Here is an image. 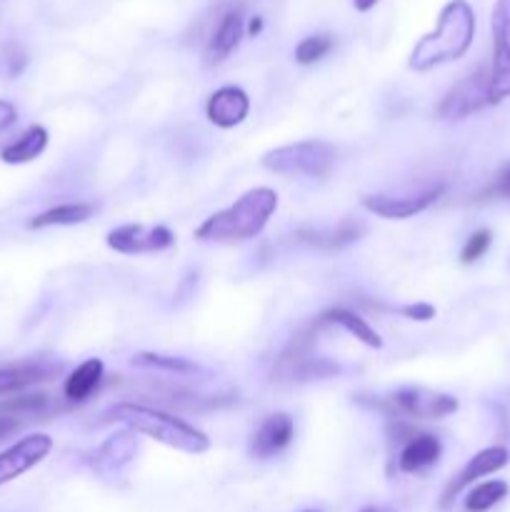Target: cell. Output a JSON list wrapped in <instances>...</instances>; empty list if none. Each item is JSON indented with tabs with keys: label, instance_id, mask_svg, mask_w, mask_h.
Masks as SVG:
<instances>
[{
	"label": "cell",
	"instance_id": "cell-7",
	"mask_svg": "<svg viewBox=\"0 0 510 512\" xmlns=\"http://www.w3.org/2000/svg\"><path fill=\"white\" fill-rule=\"evenodd\" d=\"M493 28V68H490V105L510 98V0H498L490 15Z\"/></svg>",
	"mask_w": 510,
	"mask_h": 512
},
{
	"label": "cell",
	"instance_id": "cell-21",
	"mask_svg": "<svg viewBox=\"0 0 510 512\" xmlns=\"http://www.w3.org/2000/svg\"><path fill=\"white\" fill-rule=\"evenodd\" d=\"M45 148H48V130L43 125H30L20 138H15L13 143L0 150V160L8 165L33 163L35 158L43 155Z\"/></svg>",
	"mask_w": 510,
	"mask_h": 512
},
{
	"label": "cell",
	"instance_id": "cell-1",
	"mask_svg": "<svg viewBox=\"0 0 510 512\" xmlns=\"http://www.w3.org/2000/svg\"><path fill=\"white\" fill-rule=\"evenodd\" d=\"M475 38V13L468 0H450L438 15L433 33L423 35L410 50L408 68L415 73L463 58Z\"/></svg>",
	"mask_w": 510,
	"mask_h": 512
},
{
	"label": "cell",
	"instance_id": "cell-30",
	"mask_svg": "<svg viewBox=\"0 0 510 512\" xmlns=\"http://www.w3.org/2000/svg\"><path fill=\"white\" fill-rule=\"evenodd\" d=\"M3 65H5V75L15 78V75L23 73V68L28 65V55H25L23 48L18 45H8L3 50Z\"/></svg>",
	"mask_w": 510,
	"mask_h": 512
},
{
	"label": "cell",
	"instance_id": "cell-12",
	"mask_svg": "<svg viewBox=\"0 0 510 512\" xmlns=\"http://www.w3.org/2000/svg\"><path fill=\"white\" fill-rule=\"evenodd\" d=\"M138 433L133 430H118L110 435L93 455H90V468L100 475V478H115L123 473L138 455Z\"/></svg>",
	"mask_w": 510,
	"mask_h": 512
},
{
	"label": "cell",
	"instance_id": "cell-2",
	"mask_svg": "<svg viewBox=\"0 0 510 512\" xmlns=\"http://www.w3.org/2000/svg\"><path fill=\"white\" fill-rule=\"evenodd\" d=\"M278 210L273 188H253L240 195L230 208L218 210L195 228L200 243H243L258 238Z\"/></svg>",
	"mask_w": 510,
	"mask_h": 512
},
{
	"label": "cell",
	"instance_id": "cell-25",
	"mask_svg": "<svg viewBox=\"0 0 510 512\" xmlns=\"http://www.w3.org/2000/svg\"><path fill=\"white\" fill-rule=\"evenodd\" d=\"M508 483L505 480H488V483L475 485L473 490L465 498V510L468 512H485L500 503L503 498H508Z\"/></svg>",
	"mask_w": 510,
	"mask_h": 512
},
{
	"label": "cell",
	"instance_id": "cell-5",
	"mask_svg": "<svg viewBox=\"0 0 510 512\" xmlns=\"http://www.w3.org/2000/svg\"><path fill=\"white\" fill-rule=\"evenodd\" d=\"M318 330H323V325L315 318L313 323L305 325V328L290 340L288 348H285L283 353H280V358L275 360V380H280V383H308V380H323L338 373V365L313 355V340L315 335H318Z\"/></svg>",
	"mask_w": 510,
	"mask_h": 512
},
{
	"label": "cell",
	"instance_id": "cell-16",
	"mask_svg": "<svg viewBox=\"0 0 510 512\" xmlns=\"http://www.w3.org/2000/svg\"><path fill=\"white\" fill-rule=\"evenodd\" d=\"M443 455V443H440L438 435L430 433H413L405 440L403 450L398 455V468L400 473L418 475L425 473L428 468H433L435 463Z\"/></svg>",
	"mask_w": 510,
	"mask_h": 512
},
{
	"label": "cell",
	"instance_id": "cell-8",
	"mask_svg": "<svg viewBox=\"0 0 510 512\" xmlns=\"http://www.w3.org/2000/svg\"><path fill=\"white\" fill-rule=\"evenodd\" d=\"M485 105H490V70L475 68L443 95L438 105V118L463 120L483 110Z\"/></svg>",
	"mask_w": 510,
	"mask_h": 512
},
{
	"label": "cell",
	"instance_id": "cell-35",
	"mask_svg": "<svg viewBox=\"0 0 510 512\" xmlns=\"http://www.w3.org/2000/svg\"><path fill=\"white\" fill-rule=\"evenodd\" d=\"M360 512H393V510H385V508H363Z\"/></svg>",
	"mask_w": 510,
	"mask_h": 512
},
{
	"label": "cell",
	"instance_id": "cell-29",
	"mask_svg": "<svg viewBox=\"0 0 510 512\" xmlns=\"http://www.w3.org/2000/svg\"><path fill=\"white\" fill-rule=\"evenodd\" d=\"M493 198L510 200V163L503 165V168H500V173L493 178V183H490L488 188L478 195V200H493Z\"/></svg>",
	"mask_w": 510,
	"mask_h": 512
},
{
	"label": "cell",
	"instance_id": "cell-19",
	"mask_svg": "<svg viewBox=\"0 0 510 512\" xmlns=\"http://www.w3.org/2000/svg\"><path fill=\"white\" fill-rule=\"evenodd\" d=\"M243 33H245L243 13H240V10H228V13L220 18L213 38L208 40V48H205V65L223 63V60L238 48Z\"/></svg>",
	"mask_w": 510,
	"mask_h": 512
},
{
	"label": "cell",
	"instance_id": "cell-36",
	"mask_svg": "<svg viewBox=\"0 0 510 512\" xmlns=\"http://www.w3.org/2000/svg\"><path fill=\"white\" fill-rule=\"evenodd\" d=\"M303 512H320V510H303Z\"/></svg>",
	"mask_w": 510,
	"mask_h": 512
},
{
	"label": "cell",
	"instance_id": "cell-15",
	"mask_svg": "<svg viewBox=\"0 0 510 512\" xmlns=\"http://www.w3.org/2000/svg\"><path fill=\"white\" fill-rule=\"evenodd\" d=\"M508 460H510V453L505 448H500V445L475 453L473 458L468 460V465H465V468L460 470L453 480H450L448 488H445L443 508L445 505L453 503L455 495H458L463 488H468L470 483H475V480L485 478V475H490V473H498V470H503L505 465H508Z\"/></svg>",
	"mask_w": 510,
	"mask_h": 512
},
{
	"label": "cell",
	"instance_id": "cell-10",
	"mask_svg": "<svg viewBox=\"0 0 510 512\" xmlns=\"http://www.w3.org/2000/svg\"><path fill=\"white\" fill-rule=\"evenodd\" d=\"M53 450V438L45 433H33L20 438L18 443L10 445L8 450L0 453V485L10 483V480L20 478L35 465L43 463Z\"/></svg>",
	"mask_w": 510,
	"mask_h": 512
},
{
	"label": "cell",
	"instance_id": "cell-31",
	"mask_svg": "<svg viewBox=\"0 0 510 512\" xmlns=\"http://www.w3.org/2000/svg\"><path fill=\"white\" fill-rule=\"evenodd\" d=\"M400 315H405L408 320H418V323H428V320L435 318V308L430 303H413L403 305V308H400Z\"/></svg>",
	"mask_w": 510,
	"mask_h": 512
},
{
	"label": "cell",
	"instance_id": "cell-4",
	"mask_svg": "<svg viewBox=\"0 0 510 512\" xmlns=\"http://www.w3.org/2000/svg\"><path fill=\"white\" fill-rule=\"evenodd\" d=\"M338 150L325 140H300L268 150L260 158V165L278 175H308V178H328L335 168Z\"/></svg>",
	"mask_w": 510,
	"mask_h": 512
},
{
	"label": "cell",
	"instance_id": "cell-3",
	"mask_svg": "<svg viewBox=\"0 0 510 512\" xmlns=\"http://www.w3.org/2000/svg\"><path fill=\"white\" fill-rule=\"evenodd\" d=\"M103 423H120L138 435L158 440L168 448L188 455H200L210 448V438L188 420L143 403H115L103 413Z\"/></svg>",
	"mask_w": 510,
	"mask_h": 512
},
{
	"label": "cell",
	"instance_id": "cell-23",
	"mask_svg": "<svg viewBox=\"0 0 510 512\" xmlns=\"http://www.w3.org/2000/svg\"><path fill=\"white\" fill-rule=\"evenodd\" d=\"M95 215L93 203H60L55 208L43 210L28 223L30 230L53 228V225H80Z\"/></svg>",
	"mask_w": 510,
	"mask_h": 512
},
{
	"label": "cell",
	"instance_id": "cell-28",
	"mask_svg": "<svg viewBox=\"0 0 510 512\" xmlns=\"http://www.w3.org/2000/svg\"><path fill=\"white\" fill-rule=\"evenodd\" d=\"M490 243H493V233L490 230H475L468 238V243L463 245V250H460V263L473 265L475 260H480L488 253Z\"/></svg>",
	"mask_w": 510,
	"mask_h": 512
},
{
	"label": "cell",
	"instance_id": "cell-17",
	"mask_svg": "<svg viewBox=\"0 0 510 512\" xmlns=\"http://www.w3.org/2000/svg\"><path fill=\"white\" fill-rule=\"evenodd\" d=\"M60 370H63L60 365L50 363H20L0 368V395H15L33 388V385L48 383Z\"/></svg>",
	"mask_w": 510,
	"mask_h": 512
},
{
	"label": "cell",
	"instance_id": "cell-18",
	"mask_svg": "<svg viewBox=\"0 0 510 512\" xmlns=\"http://www.w3.org/2000/svg\"><path fill=\"white\" fill-rule=\"evenodd\" d=\"M365 223L355 218H345L340 220L335 228H315V230H300L298 238L303 243L315 245L320 250H340V248H348V245L358 243L360 238L365 235Z\"/></svg>",
	"mask_w": 510,
	"mask_h": 512
},
{
	"label": "cell",
	"instance_id": "cell-27",
	"mask_svg": "<svg viewBox=\"0 0 510 512\" xmlns=\"http://www.w3.org/2000/svg\"><path fill=\"white\" fill-rule=\"evenodd\" d=\"M333 48H335L333 35H328V33L308 35V38L300 40L298 48H295V60H298L300 65H313V63H318L320 58H325V55H328Z\"/></svg>",
	"mask_w": 510,
	"mask_h": 512
},
{
	"label": "cell",
	"instance_id": "cell-34",
	"mask_svg": "<svg viewBox=\"0 0 510 512\" xmlns=\"http://www.w3.org/2000/svg\"><path fill=\"white\" fill-rule=\"evenodd\" d=\"M260 30H263V18H260V15H258V18H253L248 23V35H258Z\"/></svg>",
	"mask_w": 510,
	"mask_h": 512
},
{
	"label": "cell",
	"instance_id": "cell-24",
	"mask_svg": "<svg viewBox=\"0 0 510 512\" xmlns=\"http://www.w3.org/2000/svg\"><path fill=\"white\" fill-rule=\"evenodd\" d=\"M133 368L155 370V373L173 375V378H185V375L198 373V365L190 363L188 358H178V355H160V353H138L130 360Z\"/></svg>",
	"mask_w": 510,
	"mask_h": 512
},
{
	"label": "cell",
	"instance_id": "cell-11",
	"mask_svg": "<svg viewBox=\"0 0 510 512\" xmlns=\"http://www.w3.org/2000/svg\"><path fill=\"white\" fill-rule=\"evenodd\" d=\"M443 190V185H433V188L423 190V193L400 195V198H395V195H365V198L360 200V205H363L368 213L378 215V218L408 220L413 218V215L428 210L430 205L443 195Z\"/></svg>",
	"mask_w": 510,
	"mask_h": 512
},
{
	"label": "cell",
	"instance_id": "cell-14",
	"mask_svg": "<svg viewBox=\"0 0 510 512\" xmlns=\"http://www.w3.org/2000/svg\"><path fill=\"white\" fill-rule=\"evenodd\" d=\"M250 113V98L238 85H223L215 90L205 105V115L215 128L230 130L243 123Z\"/></svg>",
	"mask_w": 510,
	"mask_h": 512
},
{
	"label": "cell",
	"instance_id": "cell-22",
	"mask_svg": "<svg viewBox=\"0 0 510 512\" xmlns=\"http://www.w3.org/2000/svg\"><path fill=\"white\" fill-rule=\"evenodd\" d=\"M318 320L323 328H328V325H338V328H343L345 333L353 335L355 340H360V343L368 345V348H373V350L383 348V340H380V335L375 333L368 323H365V318H360V315L353 313V310L330 308V310H325L323 315H318Z\"/></svg>",
	"mask_w": 510,
	"mask_h": 512
},
{
	"label": "cell",
	"instance_id": "cell-33",
	"mask_svg": "<svg viewBox=\"0 0 510 512\" xmlns=\"http://www.w3.org/2000/svg\"><path fill=\"white\" fill-rule=\"evenodd\" d=\"M375 3H378V0H353L355 10H360V13H368L370 8H375Z\"/></svg>",
	"mask_w": 510,
	"mask_h": 512
},
{
	"label": "cell",
	"instance_id": "cell-32",
	"mask_svg": "<svg viewBox=\"0 0 510 512\" xmlns=\"http://www.w3.org/2000/svg\"><path fill=\"white\" fill-rule=\"evenodd\" d=\"M15 120H18V108L10 100H0V133L13 128Z\"/></svg>",
	"mask_w": 510,
	"mask_h": 512
},
{
	"label": "cell",
	"instance_id": "cell-20",
	"mask_svg": "<svg viewBox=\"0 0 510 512\" xmlns=\"http://www.w3.org/2000/svg\"><path fill=\"white\" fill-rule=\"evenodd\" d=\"M103 375H105L103 360L90 358V360H85V363H80L78 368H75L73 373L65 378V385H63L65 400L73 405L85 403V400H88L90 395L100 388V383H103Z\"/></svg>",
	"mask_w": 510,
	"mask_h": 512
},
{
	"label": "cell",
	"instance_id": "cell-9",
	"mask_svg": "<svg viewBox=\"0 0 510 512\" xmlns=\"http://www.w3.org/2000/svg\"><path fill=\"white\" fill-rule=\"evenodd\" d=\"M110 250L120 255H153L173 248L175 235L165 225H120L105 235Z\"/></svg>",
	"mask_w": 510,
	"mask_h": 512
},
{
	"label": "cell",
	"instance_id": "cell-26",
	"mask_svg": "<svg viewBox=\"0 0 510 512\" xmlns=\"http://www.w3.org/2000/svg\"><path fill=\"white\" fill-rule=\"evenodd\" d=\"M50 395L35 393V395H20V398H8L0 403V415L8 418H23V415H45L50 413Z\"/></svg>",
	"mask_w": 510,
	"mask_h": 512
},
{
	"label": "cell",
	"instance_id": "cell-13",
	"mask_svg": "<svg viewBox=\"0 0 510 512\" xmlns=\"http://www.w3.org/2000/svg\"><path fill=\"white\" fill-rule=\"evenodd\" d=\"M295 438V423L288 413H273L258 425L250 438V453L260 460L275 458L283 453Z\"/></svg>",
	"mask_w": 510,
	"mask_h": 512
},
{
	"label": "cell",
	"instance_id": "cell-6",
	"mask_svg": "<svg viewBox=\"0 0 510 512\" xmlns=\"http://www.w3.org/2000/svg\"><path fill=\"white\" fill-rule=\"evenodd\" d=\"M360 403L370 405V408L380 410L388 418H413V420H443L458 410V398L448 393H435L428 388H403L395 393L385 395V398L365 400Z\"/></svg>",
	"mask_w": 510,
	"mask_h": 512
}]
</instances>
